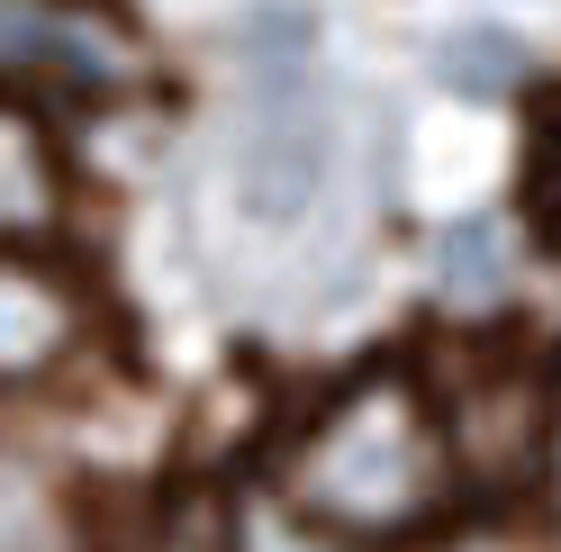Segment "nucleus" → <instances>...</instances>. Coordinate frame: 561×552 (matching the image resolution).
Listing matches in <instances>:
<instances>
[{
    "label": "nucleus",
    "mask_w": 561,
    "mask_h": 552,
    "mask_svg": "<svg viewBox=\"0 0 561 552\" xmlns=\"http://www.w3.org/2000/svg\"><path fill=\"white\" fill-rule=\"evenodd\" d=\"M280 498L308 507L318 526L380 543V534H416L426 516L453 498V462L435 435V399L408 371H363L318 426L299 435Z\"/></svg>",
    "instance_id": "1"
},
{
    "label": "nucleus",
    "mask_w": 561,
    "mask_h": 552,
    "mask_svg": "<svg viewBox=\"0 0 561 552\" xmlns=\"http://www.w3.org/2000/svg\"><path fill=\"white\" fill-rule=\"evenodd\" d=\"M435 435H444V462H462L489 498L525 490L552 453V390L535 363L516 354H471V371L453 381V399L435 407Z\"/></svg>",
    "instance_id": "2"
},
{
    "label": "nucleus",
    "mask_w": 561,
    "mask_h": 552,
    "mask_svg": "<svg viewBox=\"0 0 561 552\" xmlns=\"http://www.w3.org/2000/svg\"><path fill=\"white\" fill-rule=\"evenodd\" d=\"M318 191H327V127H318V110H308L299 91H263L254 118H244V136H236V199H244V218L290 227Z\"/></svg>",
    "instance_id": "3"
},
{
    "label": "nucleus",
    "mask_w": 561,
    "mask_h": 552,
    "mask_svg": "<svg viewBox=\"0 0 561 552\" xmlns=\"http://www.w3.org/2000/svg\"><path fill=\"white\" fill-rule=\"evenodd\" d=\"M82 318L91 308L55 263L0 254V381H46V371H64L73 344H82Z\"/></svg>",
    "instance_id": "4"
},
{
    "label": "nucleus",
    "mask_w": 561,
    "mask_h": 552,
    "mask_svg": "<svg viewBox=\"0 0 561 552\" xmlns=\"http://www.w3.org/2000/svg\"><path fill=\"white\" fill-rule=\"evenodd\" d=\"M0 552H82L73 498L19 453H0Z\"/></svg>",
    "instance_id": "5"
},
{
    "label": "nucleus",
    "mask_w": 561,
    "mask_h": 552,
    "mask_svg": "<svg viewBox=\"0 0 561 552\" xmlns=\"http://www.w3.org/2000/svg\"><path fill=\"white\" fill-rule=\"evenodd\" d=\"M55 146H46V127L10 110L0 100V235H27V227H46L55 218Z\"/></svg>",
    "instance_id": "6"
},
{
    "label": "nucleus",
    "mask_w": 561,
    "mask_h": 552,
    "mask_svg": "<svg viewBox=\"0 0 561 552\" xmlns=\"http://www.w3.org/2000/svg\"><path fill=\"white\" fill-rule=\"evenodd\" d=\"M227 552H363V543L318 526V516L290 507L280 490H244L236 498V526H227Z\"/></svg>",
    "instance_id": "7"
},
{
    "label": "nucleus",
    "mask_w": 561,
    "mask_h": 552,
    "mask_svg": "<svg viewBox=\"0 0 561 552\" xmlns=\"http://www.w3.org/2000/svg\"><path fill=\"white\" fill-rule=\"evenodd\" d=\"M308 55H318L308 10H254V19L236 27V64H244V82H254V100H263V91H299Z\"/></svg>",
    "instance_id": "8"
},
{
    "label": "nucleus",
    "mask_w": 561,
    "mask_h": 552,
    "mask_svg": "<svg viewBox=\"0 0 561 552\" xmlns=\"http://www.w3.org/2000/svg\"><path fill=\"white\" fill-rule=\"evenodd\" d=\"M435 73L453 91H471V100H507L525 82V46L507 37V27H453L444 55H435Z\"/></svg>",
    "instance_id": "9"
},
{
    "label": "nucleus",
    "mask_w": 561,
    "mask_h": 552,
    "mask_svg": "<svg viewBox=\"0 0 561 552\" xmlns=\"http://www.w3.org/2000/svg\"><path fill=\"white\" fill-rule=\"evenodd\" d=\"M499 281H507V227H499V218L453 227V235H444V290H453V299H489Z\"/></svg>",
    "instance_id": "10"
},
{
    "label": "nucleus",
    "mask_w": 561,
    "mask_h": 552,
    "mask_svg": "<svg viewBox=\"0 0 561 552\" xmlns=\"http://www.w3.org/2000/svg\"><path fill=\"white\" fill-rule=\"evenodd\" d=\"M535 191H543V218L561 227V118H552V136H543V154H535Z\"/></svg>",
    "instance_id": "11"
}]
</instances>
